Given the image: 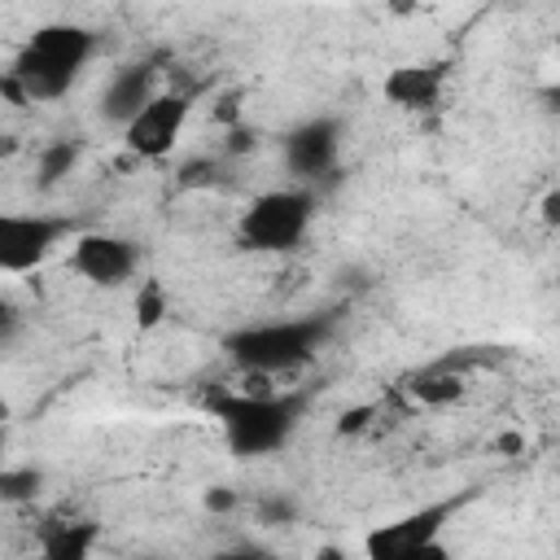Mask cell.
<instances>
[{
  "instance_id": "2",
  "label": "cell",
  "mask_w": 560,
  "mask_h": 560,
  "mask_svg": "<svg viewBox=\"0 0 560 560\" xmlns=\"http://www.w3.org/2000/svg\"><path fill=\"white\" fill-rule=\"evenodd\" d=\"M337 332V311H315L298 319H267V324H245L223 337V354L232 368L254 372V376H280L306 368L324 341Z\"/></svg>"
},
{
  "instance_id": "8",
  "label": "cell",
  "mask_w": 560,
  "mask_h": 560,
  "mask_svg": "<svg viewBox=\"0 0 560 560\" xmlns=\"http://www.w3.org/2000/svg\"><path fill=\"white\" fill-rule=\"evenodd\" d=\"M337 158H341V118L332 114H315L284 136V166L298 184H315L332 175Z\"/></svg>"
},
{
  "instance_id": "15",
  "label": "cell",
  "mask_w": 560,
  "mask_h": 560,
  "mask_svg": "<svg viewBox=\"0 0 560 560\" xmlns=\"http://www.w3.org/2000/svg\"><path fill=\"white\" fill-rule=\"evenodd\" d=\"M44 490V472L22 464V468H9L0 464V503H31L35 494Z\"/></svg>"
},
{
  "instance_id": "12",
  "label": "cell",
  "mask_w": 560,
  "mask_h": 560,
  "mask_svg": "<svg viewBox=\"0 0 560 560\" xmlns=\"http://www.w3.org/2000/svg\"><path fill=\"white\" fill-rule=\"evenodd\" d=\"M101 538L96 521H48L39 529V551L48 560H83Z\"/></svg>"
},
{
  "instance_id": "11",
  "label": "cell",
  "mask_w": 560,
  "mask_h": 560,
  "mask_svg": "<svg viewBox=\"0 0 560 560\" xmlns=\"http://www.w3.org/2000/svg\"><path fill=\"white\" fill-rule=\"evenodd\" d=\"M442 83H446V70L438 61H416V66H394L381 83L385 101L407 109V114H420V109H433L438 96H442Z\"/></svg>"
},
{
  "instance_id": "4",
  "label": "cell",
  "mask_w": 560,
  "mask_h": 560,
  "mask_svg": "<svg viewBox=\"0 0 560 560\" xmlns=\"http://www.w3.org/2000/svg\"><path fill=\"white\" fill-rule=\"evenodd\" d=\"M311 219H315V192L311 188H271L245 206L236 236L254 254H289L302 245Z\"/></svg>"
},
{
  "instance_id": "26",
  "label": "cell",
  "mask_w": 560,
  "mask_h": 560,
  "mask_svg": "<svg viewBox=\"0 0 560 560\" xmlns=\"http://www.w3.org/2000/svg\"><path fill=\"white\" fill-rule=\"evenodd\" d=\"M9 153H18V140L13 136H0V158H9Z\"/></svg>"
},
{
  "instance_id": "13",
  "label": "cell",
  "mask_w": 560,
  "mask_h": 560,
  "mask_svg": "<svg viewBox=\"0 0 560 560\" xmlns=\"http://www.w3.org/2000/svg\"><path fill=\"white\" fill-rule=\"evenodd\" d=\"M411 394H416L420 402H429V407H446V402H455V398L464 394V385H459V372H455V368L433 363V368H424L420 376H411Z\"/></svg>"
},
{
  "instance_id": "21",
  "label": "cell",
  "mask_w": 560,
  "mask_h": 560,
  "mask_svg": "<svg viewBox=\"0 0 560 560\" xmlns=\"http://www.w3.org/2000/svg\"><path fill=\"white\" fill-rule=\"evenodd\" d=\"M22 332V315H18V306H9V302H0V350L13 341Z\"/></svg>"
},
{
  "instance_id": "1",
  "label": "cell",
  "mask_w": 560,
  "mask_h": 560,
  "mask_svg": "<svg viewBox=\"0 0 560 560\" xmlns=\"http://www.w3.org/2000/svg\"><path fill=\"white\" fill-rule=\"evenodd\" d=\"M311 407L306 389H289V394H232V389H214L206 394V411L223 424L228 451L241 459H262L271 451H280L302 416Z\"/></svg>"
},
{
  "instance_id": "6",
  "label": "cell",
  "mask_w": 560,
  "mask_h": 560,
  "mask_svg": "<svg viewBox=\"0 0 560 560\" xmlns=\"http://www.w3.org/2000/svg\"><path fill=\"white\" fill-rule=\"evenodd\" d=\"M70 219H52V214H4L0 210V271H35L57 245L61 236H70Z\"/></svg>"
},
{
  "instance_id": "19",
  "label": "cell",
  "mask_w": 560,
  "mask_h": 560,
  "mask_svg": "<svg viewBox=\"0 0 560 560\" xmlns=\"http://www.w3.org/2000/svg\"><path fill=\"white\" fill-rule=\"evenodd\" d=\"M201 503H206V512H219V516H223V512L236 508V490H232V486H210Z\"/></svg>"
},
{
  "instance_id": "16",
  "label": "cell",
  "mask_w": 560,
  "mask_h": 560,
  "mask_svg": "<svg viewBox=\"0 0 560 560\" xmlns=\"http://www.w3.org/2000/svg\"><path fill=\"white\" fill-rule=\"evenodd\" d=\"M298 499L289 494V490H267L262 499H258V508H254V516H258V525H293L298 521Z\"/></svg>"
},
{
  "instance_id": "27",
  "label": "cell",
  "mask_w": 560,
  "mask_h": 560,
  "mask_svg": "<svg viewBox=\"0 0 560 560\" xmlns=\"http://www.w3.org/2000/svg\"><path fill=\"white\" fill-rule=\"evenodd\" d=\"M4 438H9V433H4V420H0V464H4Z\"/></svg>"
},
{
  "instance_id": "20",
  "label": "cell",
  "mask_w": 560,
  "mask_h": 560,
  "mask_svg": "<svg viewBox=\"0 0 560 560\" xmlns=\"http://www.w3.org/2000/svg\"><path fill=\"white\" fill-rule=\"evenodd\" d=\"M254 144H258V131L254 127H241V122L228 127V153H249Z\"/></svg>"
},
{
  "instance_id": "24",
  "label": "cell",
  "mask_w": 560,
  "mask_h": 560,
  "mask_svg": "<svg viewBox=\"0 0 560 560\" xmlns=\"http://www.w3.org/2000/svg\"><path fill=\"white\" fill-rule=\"evenodd\" d=\"M542 223H547V228H556V223H560V192H556V188L542 197Z\"/></svg>"
},
{
  "instance_id": "7",
  "label": "cell",
  "mask_w": 560,
  "mask_h": 560,
  "mask_svg": "<svg viewBox=\"0 0 560 560\" xmlns=\"http://www.w3.org/2000/svg\"><path fill=\"white\" fill-rule=\"evenodd\" d=\"M192 114V92H153L144 109L122 127V140L136 158H166Z\"/></svg>"
},
{
  "instance_id": "23",
  "label": "cell",
  "mask_w": 560,
  "mask_h": 560,
  "mask_svg": "<svg viewBox=\"0 0 560 560\" xmlns=\"http://www.w3.org/2000/svg\"><path fill=\"white\" fill-rule=\"evenodd\" d=\"M0 96H4L9 105H18V109H22V105H31V101H26V92H22V83H18L9 70L0 74Z\"/></svg>"
},
{
  "instance_id": "9",
  "label": "cell",
  "mask_w": 560,
  "mask_h": 560,
  "mask_svg": "<svg viewBox=\"0 0 560 560\" xmlns=\"http://www.w3.org/2000/svg\"><path fill=\"white\" fill-rule=\"evenodd\" d=\"M140 262V249L136 241L127 236H109V232H83L70 249V267L88 280V284H101V289H118L122 280H131Z\"/></svg>"
},
{
  "instance_id": "14",
  "label": "cell",
  "mask_w": 560,
  "mask_h": 560,
  "mask_svg": "<svg viewBox=\"0 0 560 560\" xmlns=\"http://www.w3.org/2000/svg\"><path fill=\"white\" fill-rule=\"evenodd\" d=\"M74 166H79V144H74V140H52V144L39 149L35 184H39V188H57Z\"/></svg>"
},
{
  "instance_id": "22",
  "label": "cell",
  "mask_w": 560,
  "mask_h": 560,
  "mask_svg": "<svg viewBox=\"0 0 560 560\" xmlns=\"http://www.w3.org/2000/svg\"><path fill=\"white\" fill-rule=\"evenodd\" d=\"M368 420H372V407H354V411H341V420H337V433H359V429H368Z\"/></svg>"
},
{
  "instance_id": "17",
  "label": "cell",
  "mask_w": 560,
  "mask_h": 560,
  "mask_svg": "<svg viewBox=\"0 0 560 560\" xmlns=\"http://www.w3.org/2000/svg\"><path fill=\"white\" fill-rule=\"evenodd\" d=\"M162 315H166V293H162L158 280H144L140 293H136V324L140 328H153Z\"/></svg>"
},
{
  "instance_id": "10",
  "label": "cell",
  "mask_w": 560,
  "mask_h": 560,
  "mask_svg": "<svg viewBox=\"0 0 560 560\" xmlns=\"http://www.w3.org/2000/svg\"><path fill=\"white\" fill-rule=\"evenodd\" d=\"M158 92V70L149 66V61H136V66H122V70H114V79L101 88V118L105 122H114V127H127L140 109H144V101Z\"/></svg>"
},
{
  "instance_id": "3",
  "label": "cell",
  "mask_w": 560,
  "mask_h": 560,
  "mask_svg": "<svg viewBox=\"0 0 560 560\" xmlns=\"http://www.w3.org/2000/svg\"><path fill=\"white\" fill-rule=\"evenodd\" d=\"M96 52V35L88 26L74 22H48L39 26L13 57L9 74L22 83L26 101H57L70 92V83L79 79V70L92 61Z\"/></svg>"
},
{
  "instance_id": "5",
  "label": "cell",
  "mask_w": 560,
  "mask_h": 560,
  "mask_svg": "<svg viewBox=\"0 0 560 560\" xmlns=\"http://www.w3.org/2000/svg\"><path fill=\"white\" fill-rule=\"evenodd\" d=\"M477 499V486L459 490V494H446L438 503H424L398 521H385L376 529H368L363 538V551L368 560H407V556H446V547L438 542V534L446 529V521H455L468 503Z\"/></svg>"
},
{
  "instance_id": "25",
  "label": "cell",
  "mask_w": 560,
  "mask_h": 560,
  "mask_svg": "<svg viewBox=\"0 0 560 560\" xmlns=\"http://www.w3.org/2000/svg\"><path fill=\"white\" fill-rule=\"evenodd\" d=\"M494 446H499V451H508V455H516V451H525V438H521V433H503Z\"/></svg>"
},
{
  "instance_id": "18",
  "label": "cell",
  "mask_w": 560,
  "mask_h": 560,
  "mask_svg": "<svg viewBox=\"0 0 560 560\" xmlns=\"http://www.w3.org/2000/svg\"><path fill=\"white\" fill-rule=\"evenodd\" d=\"M214 162H206V158H197V162H184L179 166V184L184 188H201V184H214Z\"/></svg>"
}]
</instances>
